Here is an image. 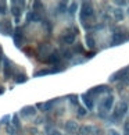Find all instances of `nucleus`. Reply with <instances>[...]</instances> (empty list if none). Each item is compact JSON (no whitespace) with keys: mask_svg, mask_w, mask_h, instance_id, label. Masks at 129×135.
<instances>
[{"mask_svg":"<svg viewBox=\"0 0 129 135\" xmlns=\"http://www.w3.org/2000/svg\"><path fill=\"white\" fill-rule=\"evenodd\" d=\"M126 112H128V103L126 102H121L115 107V112H114V114H112V118H114L112 121H118V120H121Z\"/></svg>","mask_w":129,"mask_h":135,"instance_id":"2","label":"nucleus"},{"mask_svg":"<svg viewBox=\"0 0 129 135\" xmlns=\"http://www.w3.org/2000/svg\"><path fill=\"white\" fill-rule=\"evenodd\" d=\"M13 29V27H11V22H10L8 20H3L2 22H0V32L4 33V35H10Z\"/></svg>","mask_w":129,"mask_h":135,"instance_id":"6","label":"nucleus"},{"mask_svg":"<svg viewBox=\"0 0 129 135\" xmlns=\"http://www.w3.org/2000/svg\"><path fill=\"white\" fill-rule=\"evenodd\" d=\"M125 42V35L122 32H115L112 35V45H121Z\"/></svg>","mask_w":129,"mask_h":135,"instance_id":"10","label":"nucleus"},{"mask_svg":"<svg viewBox=\"0 0 129 135\" xmlns=\"http://www.w3.org/2000/svg\"><path fill=\"white\" fill-rule=\"evenodd\" d=\"M54 103H56V100H50V102H46V103H44V106H43L44 110H51V107H53V104H54Z\"/></svg>","mask_w":129,"mask_h":135,"instance_id":"26","label":"nucleus"},{"mask_svg":"<svg viewBox=\"0 0 129 135\" xmlns=\"http://www.w3.org/2000/svg\"><path fill=\"white\" fill-rule=\"evenodd\" d=\"M85 41H86V45H87V47H95V45H96V41H95V38H93L90 33H87V35L85 36Z\"/></svg>","mask_w":129,"mask_h":135,"instance_id":"18","label":"nucleus"},{"mask_svg":"<svg viewBox=\"0 0 129 135\" xmlns=\"http://www.w3.org/2000/svg\"><path fill=\"white\" fill-rule=\"evenodd\" d=\"M50 73H51V70H49V68L40 70V71H38V73L35 74V77H43V75H47V74H50Z\"/></svg>","mask_w":129,"mask_h":135,"instance_id":"24","label":"nucleus"},{"mask_svg":"<svg viewBox=\"0 0 129 135\" xmlns=\"http://www.w3.org/2000/svg\"><path fill=\"white\" fill-rule=\"evenodd\" d=\"M107 89H108L107 86H104V85H99V86H96V88L90 89L87 93H95V95H99V93H103V92H106Z\"/></svg>","mask_w":129,"mask_h":135,"instance_id":"16","label":"nucleus"},{"mask_svg":"<svg viewBox=\"0 0 129 135\" xmlns=\"http://www.w3.org/2000/svg\"><path fill=\"white\" fill-rule=\"evenodd\" d=\"M79 129V125L76 121H74V120H69V121L65 123V131L69 132V134H74V132H76Z\"/></svg>","mask_w":129,"mask_h":135,"instance_id":"7","label":"nucleus"},{"mask_svg":"<svg viewBox=\"0 0 129 135\" xmlns=\"http://www.w3.org/2000/svg\"><path fill=\"white\" fill-rule=\"evenodd\" d=\"M93 131V127L92 125H82L81 128H79V132H81V135H89Z\"/></svg>","mask_w":129,"mask_h":135,"instance_id":"19","label":"nucleus"},{"mask_svg":"<svg viewBox=\"0 0 129 135\" xmlns=\"http://www.w3.org/2000/svg\"><path fill=\"white\" fill-rule=\"evenodd\" d=\"M115 4H118V6H126L128 2H115Z\"/></svg>","mask_w":129,"mask_h":135,"instance_id":"35","label":"nucleus"},{"mask_svg":"<svg viewBox=\"0 0 129 135\" xmlns=\"http://www.w3.org/2000/svg\"><path fill=\"white\" fill-rule=\"evenodd\" d=\"M82 100H83V102H85L86 107H87L89 110H92L93 107H95V102H93V99H90V98H89V93H85V95H82Z\"/></svg>","mask_w":129,"mask_h":135,"instance_id":"12","label":"nucleus"},{"mask_svg":"<svg viewBox=\"0 0 129 135\" xmlns=\"http://www.w3.org/2000/svg\"><path fill=\"white\" fill-rule=\"evenodd\" d=\"M14 79H16V82L17 84H24V82H27V75L25 74H17L16 77H14Z\"/></svg>","mask_w":129,"mask_h":135,"instance_id":"20","label":"nucleus"},{"mask_svg":"<svg viewBox=\"0 0 129 135\" xmlns=\"http://www.w3.org/2000/svg\"><path fill=\"white\" fill-rule=\"evenodd\" d=\"M74 52L78 53V54H83V53H85V49H83V46L81 45V43H76V45L74 46Z\"/></svg>","mask_w":129,"mask_h":135,"instance_id":"22","label":"nucleus"},{"mask_svg":"<svg viewBox=\"0 0 129 135\" xmlns=\"http://www.w3.org/2000/svg\"><path fill=\"white\" fill-rule=\"evenodd\" d=\"M95 16V8L89 2H83L81 7V21L83 25H86V21Z\"/></svg>","mask_w":129,"mask_h":135,"instance_id":"1","label":"nucleus"},{"mask_svg":"<svg viewBox=\"0 0 129 135\" xmlns=\"http://www.w3.org/2000/svg\"><path fill=\"white\" fill-rule=\"evenodd\" d=\"M75 35H76L75 32H67V33H64V35H63L61 41L64 43H67V45H72V43L75 42V38H76Z\"/></svg>","mask_w":129,"mask_h":135,"instance_id":"8","label":"nucleus"},{"mask_svg":"<svg viewBox=\"0 0 129 135\" xmlns=\"http://www.w3.org/2000/svg\"><path fill=\"white\" fill-rule=\"evenodd\" d=\"M76 7H78V3H75V2H74V3L71 4V7L68 8V11L71 13V14H74V13H75V10H76Z\"/></svg>","mask_w":129,"mask_h":135,"instance_id":"30","label":"nucleus"},{"mask_svg":"<svg viewBox=\"0 0 129 135\" xmlns=\"http://www.w3.org/2000/svg\"><path fill=\"white\" fill-rule=\"evenodd\" d=\"M7 11V4L4 2H0V14H6Z\"/></svg>","mask_w":129,"mask_h":135,"instance_id":"27","label":"nucleus"},{"mask_svg":"<svg viewBox=\"0 0 129 135\" xmlns=\"http://www.w3.org/2000/svg\"><path fill=\"white\" fill-rule=\"evenodd\" d=\"M96 53L95 52H89V54H87V57H92V56H95Z\"/></svg>","mask_w":129,"mask_h":135,"instance_id":"40","label":"nucleus"},{"mask_svg":"<svg viewBox=\"0 0 129 135\" xmlns=\"http://www.w3.org/2000/svg\"><path fill=\"white\" fill-rule=\"evenodd\" d=\"M24 42V32H22V28L21 27H17L14 29V45L17 47H21Z\"/></svg>","mask_w":129,"mask_h":135,"instance_id":"4","label":"nucleus"},{"mask_svg":"<svg viewBox=\"0 0 129 135\" xmlns=\"http://www.w3.org/2000/svg\"><path fill=\"white\" fill-rule=\"evenodd\" d=\"M58 11H60V13L67 11V3H65V2H61V3H58Z\"/></svg>","mask_w":129,"mask_h":135,"instance_id":"25","label":"nucleus"},{"mask_svg":"<svg viewBox=\"0 0 129 135\" xmlns=\"http://www.w3.org/2000/svg\"><path fill=\"white\" fill-rule=\"evenodd\" d=\"M101 134V131H100V129H96V131H95V134H93V135H100Z\"/></svg>","mask_w":129,"mask_h":135,"instance_id":"39","label":"nucleus"},{"mask_svg":"<svg viewBox=\"0 0 129 135\" xmlns=\"http://www.w3.org/2000/svg\"><path fill=\"white\" fill-rule=\"evenodd\" d=\"M19 3H16V2H11V13L14 18H19V16H21V7L18 6Z\"/></svg>","mask_w":129,"mask_h":135,"instance_id":"11","label":"nucleus"},{"mask_svg":"<svg viewBox=\"0 0 129 135\" xmlns=\"http://www.w3.org/2000/svg\"><path fill=\"white\" fill-rule=\"evenodd\" d=\"M114 17H115L117 21H122L123 20V13H122L121 8H115V10H114Z\"/></svg>","mask_w":129,"mask_h":135,"instance_id":"21","label":"nucleus"},{"mask_svg":"<svg viewBox=\"0 0 129 135\" xmlns=\"http://www.w3.org/2000/svg\"><path fill=\"white\" fill-rule=\"evenodd\" d=\"M129 73V67H125V68H122V70H120L118 73H115L114 74V77H111V81H118V79H121L122 78V74H128Z\"/></svg>","mask_w":129,"mask_h":135,"instance_id":"15","label":"nucleus"},{"mask_svg":"<svg viewBox=\"0 0 129 135\" xmlns=\"http://www.w3.org/2000/svg\"><path fill=\"white\" fill-rule=\"evenodd\" d=\"M4 60V57H3V50H2V46H0V63H2Z\"/></svg>","mask_w":129,"mask_h":135,"instance_id":"36","label":"nucleus"},{"mask_svg":"<svg viewBox=\"0 0 129 135\" xmlns=\"http://www.w3.org/2000/svg\"><path fill=\"white\" fill-rule=\"evenodd\" d=\"M22 116H35L36 114V109H33L32 106H28V107H24L22 112H21Z\"/></svg>","mask_w":129,"mask_h":135,"instance_id":"17","label":"nucleus"},{"mask_svg":"<svg viewBox=\"0 0 129 135\" xmlns=\"http://www.w3.org/2000/svg\"><path fill=\"white\" fill-rule=\"evenodd\" d=\"M43 121V118H36V120H35V124H40Z\"/></svg>","mask_w":129,"mask_h":135,"instance_id":"37","label":"nucleus"},{"mask_svg":"<svg viewBox=\"0 0 129 135\" xmlns=\"http://www.w3.org/2000/svg\"><path fill=\"white\" fill-rule=\"evenodd\" d=\"M60 59H61V53H58L57 50H53L51 54L49 56V59L46 61L50 63V64H57V63L60 61Z\"/></svg>","mask_w":129,"mask_h":135,"instance_id":"9","label":"nucleus"},{"mask_svg":"<svg viewBox=\"0 0 129 135\" xmlns=\"http://www.w3.org/2000/svg\"><path fill=\"white\" fill-rule=\"evenodd\" d=\"M69 102H71L74 106H78V96H75V95L69 96Z\"/></svg>","mask_w":129,"mask_h":135,"instance_id":"29","label":"nucleus"},{"mask_svg":"<svg viewBox=\"0 0 129 135\" xmlns=\"http://www.w3.org/2000/svg\"><path fill=\"white\" fill-rule=\"evenodd\" d=\"M85 114H86V109L85 107H79L78 109V116H82V117H83Z\"/></svg>","mask_w":129,"mask_h":135,"instance_id":"31","label":"nucleus"},{"mask_svg":"<svg viewBox=\"0 0 129 135\" xmlns=\"http://www.w3.org/2000/svg\"><path fill=\"white\" fill-rule=\"evenodd\" d=\"M61 56L64 57V59H68V60H69V59H72V56H74V54H72V52H71V50L64 49V50H63V53H61Z\"/></svg>","mask_w":129,"mask_h":135,"instance_id":"23","label":"nucleus"},{"mask_svg":"<svg viewBox=\"0 0 129 135\" xmlns=\"http://www.w3.org/2000/svg\"><path fill=\"white\" fill-rule=\"evenodd\" d=\"M4 79H8V78H11V75H13V67H11V61H10L7 57H4Z\"/></svg>","mask_w":129,"mask_h":135,"instance_id":"5","label":"nucleus"},{"mask_svg":"<svg viewBox=\"0 0 129 135\" xmlns=\"http://www.w3.org/2000/svg\"><path fill=\"white\" fill-rule=\"evenodd\" d=\"M8 118H10V116H4V117L2 118V123H6L7 124L8 123Z\"/></svg>","mask_w":129,"mask_h":135,"instance_id":"34","label":"nucleus"},{"mask_svg":"<svg viewBox=\"0 0 129 135\" xmlns=\"http://www.w3.org/2000/svg\"><path fill=\"white\" fill-rule=\"evenodd\" d=\"M42 6H43L42 2H35V3H33V7L38 8V10H42Z\"/></svg>","mask_w":129,"mask_h":135,"instance_id":"32","label":"nucleus"},{"mask_svg":"<svg viewBox=\"0 0 129 135\" xmlns=\"http://www.w3.org/2000/svg\"><path fill=\"white\" fill-rule=\"evenodd\" d=\"M49 135H61L60 132H58V131H53L51 134H49Z\"/></svg>","mask_w":129,"mask_h":135,"instance_id":"38","label":"nucleus"},{"mask_svg":"<svg viewBox=\"0 0 129 135\" xmlns=\"http://www.w3.org/2000/svg\"><path fill=\"white\" fill-rule=\"evenodd\" d=\"M112 104H114V96H107L106 100L103 102V106H104V110H111L112 109Z\"/></svg>","mask_w":129,"mask_h":135,"instance_id":"13","label":"nucleus"},{"mask_svg":"<svg viewBox=\"0 0 129 135\" xmlns=\"http://www.w3.org/2000/svg\"><path fill=\"white\" fill-rule=\"evenodd\" d=\"M13 124H14V127H17L18 129L21 128V123H19V120H18L17 116H14V117H13Z\"/></svg>","mask_w":129,"mask_h":135,"instance_id":"28","label":"nucleus"},{"mask_svg":"<svg viewBox=\"0 0 129 135\" xmlns=\"http://www.w3.org/2000/svg\"><path fill=\"white\" fill-rule=\"evenodd\" d=\"M51 46L49 45V43H42V45H39L38 47V53H39V59L40 60H47L49 56L51 54Z\"/></svg>","mask_w":129,"mask_h":135,"instance_id":"3","label":"nucleus"},{"mask_svg":"<svg viewBox=\"0 0 129 135\" xmlns=\"http://www.w3.org/2000/svg\"><path fill=\"white\" fill-rule=\"evenodd\" d=\"M123 129H125V132H126V134H129V121L125 123V125H123Z\"/></svg>","mask_w":129,"mask_h":135,"instance_id":"33","label":"nucleus"},{"mask_svg":"<svg viewBox=\"0 0 129 135\" xmlns=\"http://www.w3.org/2000/svg\"><path fill=\"white\" fill-rule=\"evenodd\" d=\"M40 14H38L36 11H31L27 14V21L31 22V21H40Z\"/></svg>","mask_w":129,"mask_h":135,"instance_id":"14","label":"nucleus"}]
</instances>
